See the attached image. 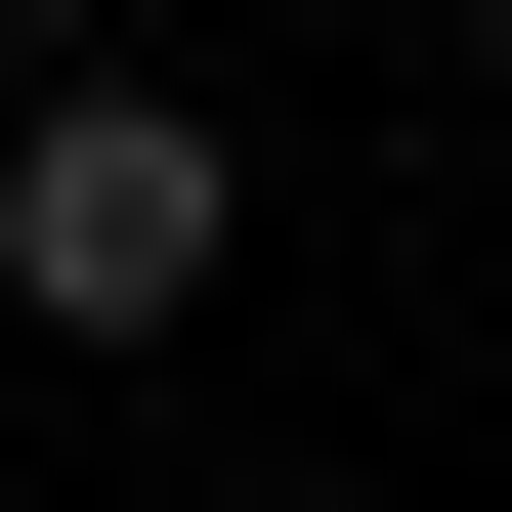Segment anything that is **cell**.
<instances>
[{"instance_id":"1","label":"cell","mask_w":512,"mask_h":512,"mask_svg":"<svg viewBox=\"0 0 512 512\" xmlns=\"http://www.w3.org/2000/svg\"><path fill=\"white\" fill-rule=\"evenodd\" d=\"M214 214H256V171H214L171 86H43V128H0V299H43V342H171Z\"/></svg>"}]
</instances>
